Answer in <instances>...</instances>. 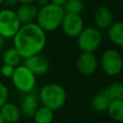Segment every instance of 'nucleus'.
I'll use <instances>...</instances> for the list:
<instances>
[{
	"label": "nucleus",
	"instance_id": "nucleus-1",
	"mask_svg": "<svg viewBox=\"0 0 123 123\" xmlns=\"http://www.w3.org/2000/svg\"><path fill=\"white\" fill-rule=\"evenodd\" d=\"M13 47L26 59L40 54L46 45V33L35 22L23 24L12 37Z\"/></svg>",
	"mask_w": 123,
	"mask_h": 123
},
{
	"label": "nucleus",
	"instance_id": "nucleus-2",
	"mask_svg": "<svg viewBox=\"0 0 123 123\" xmlns=\"http://www.w3.org/2000/svg\"><path fill=\"white\" fill-rule=\"evenodd\" d=\"M64 12L62 7L49 3L40 7L37 14V24L45 32H53L61 27Z\"/></svg>",
	"mask_w": 123,
	"mask_h": 123
},
{
	"label": "nucleus",
	"instance_id": "nucleus-3",
	"mask_svg": "<svg viewBox=\"0 0 123 123\" xmlns=\"http://www.w3.org/2000/svg\"><path fill=\"white\" fill-rule=\"evenodd\" d=\"M38 99L42 106L55 111L64 105L66 101V92L61 85L49 83L39 89Z\"/></svg>",
	"mask_w": 123,
	"mask_h": 123
},
{
	"label": "nucleus",
	"instance_id": "nucleus-4",
	"mask_svg": "<svg viewBox=\"0 0 123 123\" xmlns=\"http://www.w3.org/2000/svg\"><path fill=\"white\" fill-rule=\"evenodd\" d=\"M11 79L13 86L24 94L34 91L36 87V75L24 64H19L14 67Z\"/></svg>",
	"mask_w": 123,
	"mask_h": 123
},
{
	"label": "nucleus",
	"instance_id": "nucleus-5",
	"mask_svg": "<svg viewBox=\"0 0 123 123\" xmlns=\"http://www.w3.org/2000/svg\"><path fill=\"white\" fill-rule=\"evenodd\" d=\"M102 42V35L99 29L93 26L86 27L77 37V44L82 52L93 53Z\"/></svg>",
	"mask_w": 123,
	"mask_h": 123
},
{
	"label": "nucleus",
	"instance_id": "nucleus-6",
	"mask_svg": "<svg viewBox=\"0 0 123 123\" xmlns=\"http://www.w3.org/2000/svg\"><path fill=\"white\" fill-rule=\"evenodd\" d=\"M21 23L12 9H3L0 11V36L5 38H12L17 33Z\"/></svg>",
	"mask_w": 123,
	"mask_h": 123
},
{
	"label": "nucleus",
	"instance_id": "nucleus-7",
	"mask_svg": "<svg viewBox=\"0 0 123 123\" xmlns=\"http://www.w3.org/2000/svg\"><path fill=\"white\" fill-rule=\"evenodd\" d=\"M123 66L122 57L115 49H107L101 57V67L109 76H117L121 73Z\"/></svg>",
	"mask_w": 123,
	"mask_h": 123
},
{
	"label": "nucleus",
	"instance_id": "nucleus-8",
	"mask_svg": "<svg viewBox=\"0 0 123 123\" xmlns=\"http://www.w3.org/2000/svg\"><path fill=\"white\" fill-rule=\"evenodd\" d=\"M61 27L62 32L69 37H77L85 28L83 18L80 14L64 13Z\"/></svg>",
	"mask_w": 123,
	"mask_h": 123
},
{
	"label": "nucleus",
	"instance_id": "nucleus-9",
	"mask_svg": "<svg viewBox=\"0 0 123 123\" xmlns=\"http://www.w3.org/2000/svg\"><path fill=\"white\" fill-rule=\"evenodd\" d=\"M76 66L81 74L85 76H89L96 71L98 66V61L93 53L82 52L77 58Z\"/></svg>",
	"mask_w": 123,
	"mask_h": 123
},
{
	"label": "nucleus",
	"instance_id": "nucleus-10",
	"mask_svg": "<svg viewBox=\"0 0 123 123\" xmlns=\"http://www.w3.org/2000/svg\"><path fill=\"white\" fill-rule=\"evenodd\" d=\"M23 64L30 69L36 76L37 75H43L47 73L49 69V62L47 59L40 54L33 55L26 59H23Z\"/></svg>",
	"mask_w": 123,
	"mask_h": 123
},
{
	"label": "nucleus",
	"instance_id": "nucleus-11",
	"mask_svg": "<svg viewBox=\"0 0 123 123\" xmlns=\"http://www.w3.org/2000/svg\"><path fill=\"white\" fill-rule=\"evenodd\" d=\"M94 23L99 30H107L113 22V17L111 10L105 6L99 7L93 13Z\"/></svg>",
	"mask_w": 123,
	"mask_h": 123
},
{
	"label": "nucleus",
	"instance_id": "nucleus-12",
	"mask_svg": "<svg viewBox=\"0 0 123 123\" xmlns=\"http://www.w3.org/2000/svg\"><path fill=\"white\" fill-rule=\"evenodd\" d=\"M37 11L38 8L34 3H26V4H21L17 8L15 12L21 25H23L34 22L37 18Z\"/></svg>",
	"mask_w": 123,
	"mask_h": 123
},
{
	"label": "nucleus",
	"instance_id": "nucleus-13",
	"mask_svg": "<svg viewBox=\"0 0 123 123\" xmlns=\"http://www.w3.org/2000/svg\"><path fill=\"white\" fill-rule=\"evenodd\" d=\"M37 96L34 93V91L26 93L23 97L19 110L21 112V115H24L26 117H33L34 113L38 108V101Z\"/></svg>",
	"mask_w": 123,
	"mask_h": 123
},
{
	"label": "nucleus",
	"instance_id": "nucleus-14",
	"mask_svg": "<svg viewBox=\"0 0 123 123\" xmlns=\"http://www.w3.org/2000/svg\"><path fill=\"white\" fill-rule=\"evenodd\" d=\"M0 113L5 123H17L21 117L19 107L8 101L0 108Z\"/></svg>",
	"mask_w": 123,
	"mask_h": 123
},
{
	"label": "nucleus",
	"instance_id": "nucleus-15",
	"mask_svg": "<svg viewBox=\"0 0 123 123\" xmlns=\"http://www.w3.org/2000/svg\"><path fill=\"white\" fill-rule=\"evenodd\" d=\"M107 30L110 40L114 45L121 47L123 45V23L121 21L112 22Z\"/></svg>",
	"mask_w": 123,
	"mask_h": 123
},
{
	"label": "nucleus",
	"instance_id": "nucleus-16",
	"mask_svg": "<svg viewBox=\"0 0 123 123\" xmlns=\"http://www.w3.org/2000/svg\"><path fill=\"white\" fill-rule=\"evenodd\" d=\"M108 114L115 122L123 121V99L111 100L107 108Z\"/></svg>",
	"mask_w": 123,
	"mask_h": 123
},
{
	"label": "nucleus",
	"instance_id": "nucleus-17",
	"mask_svg": "<svg viewBox=\"0 0 123 123\" xmlns=\"http://www.w3.org/2000/svg\"><path fill=\"white\" fill-rule=\"evenodd\" d=\"M110 99L109 97L107 96V94L101 90L99 93L95 94L91 100H90V106L92 108V110H94L95 111H98V112H103V111H107V108L109 106V103H110Z\"/></svg>",
	"mask_w": 123,
	"mask_h": 123
},
{
	"label": "nucleus",
	"instance_id": "nucleus-18",
	"mask_svg": "<svg viewBox=\"0 0 123 123\" xmlns=\"http://www.w3.org/2000/svg\"><path fill=\"white\" fill-rule=\"evenodd\" d=\"M54 116V111L44 106H40L34 113L33 119L35 123H53Z\"/></svg>",
	"mask_w": 123,
	"mask_h": 123
},
{
	"label": "nucleus",
	"instance_id": "nucleus-19",
	"mask_svg": "<svg viewBox=\"0 0 123 123\" xmlns=\"http://www.w3.org/2000/svg\"><path fill=\"white\" fill-rule=\"evenodd\" d=\"M2 61L5 64H9V65L15 67L20 64V62L23 61V59L14 47H11V48H8L3 53Z\"/></svg>",
	"mask_w": 123,
	"mask_h": 123
},
{
	"label": "nucleus",
	"instance_id": "nucleus-20",
	"mask_svg": "<svg viewBox=\"0 0 123 123\" xmlns=\"http://www.w3.org/2000/svg\"><path fill=\"white\" fill-rule=\"evenodd\" d=\"M103 91L107 94L110 100L123 99V85L120 82L111 84L109 86L105 87Z\"/></svg>",
	"mask_w": 123,
	"mask_h": 123
},
{
	"label": "nucleus",
	"instance_id": "nucleus-21",
	"mask_svg": "<svg viewBox=\"0 0 123 123\" xmlns=\"http://www.w3.org/2000/svg\"><path fill=\"white\" fill-rule=\"evenodd\" d=\"M62 7L64 13L80 14L84 11L85 4L83 0H66Z\"/></svg>",
	"mask_w": 123,
	"mask_h": 123
},
{
	"label": "nucleus",
	"instance_id": "nucleus-22",
	"mask_svg": "<svg viewBox=\"0 0 123 123\" xmlns=\"http://www.w3.org/2000/svg\"><path fill=\"white\" fill-rule=\"evenodd\" d=\"M8 98H9V88L4 83L0 82V108L8 101Z\"/></svg>",
	"mask_w": 123,
	"mask_h": 123
},
{
	"label": "nucleus",
	"instance_id": "nucleus-23",
	"mask_svg": "<svg viewBox=\"0 0 123 123\" xmlns=\"http://www.w3.org/2000/svg\"><path fill=\"white\" fill-rule=\"evenodd\" d=\"M13 70H14V66H12V65L4 63L0 68V73L5 78H11L12 73H13Z\"/></svg>",
	"mask_w": 123,
	"mask_h": 123
},
{
	"label": "nucleus",
	"instance_id": "nucleus-24",
	"mask_svg": "<svg viewBox=\"0 0 123 123\" xmlns=\"http://www.w3.org/2000/svg\"><path fill=\"white\" fill-rule=\"evenodd\" d=\"M17 3H18L17 0H4L3 1V4L6 7H8V9H12L13 7L16 6Z\"/></svg>",
	"mask_w": 123,
	"mask_h": 123
},
{
	"label": "nucleus",
	"instance_id": "nucleus-25",
	"mask_svg": "<svg viewBox=\"0 0 123 123\" xmlns=\"http://www.w3.org/2000/svg\"><path fill=\"white\" fill-rule=\"evenodd\" d=\"M49 3H50V0H35L34 1V4L37 7H39V8L45 6V5L49 4Z\"/></svg>",
	"mask_w": 123,
	"mask_h": 123
},
{
	"label": "nucleus",
	"instance_id": "nucleus-26",
	"mask_svg": "<svg viewBox=\"0 0 123 123\" xmlns=\"http://www.w3.org/2000/svg\"><path fill=\"white\" fill-rule=\"evenodd\" d=\"M66 0H50V3H52V4H54V5H58V6H62L63 4H64V2H65Z\"/></svg>",
	"mask_w": 123,
	"mask_h": 123
},
{
	"label": "nucleus",
	"instance_id": "nucleus-27",
	"mask_svg": "<svg viewBox=\"0 0 123 123\" xmlns=\"http://www.w3.org/2000/svg\"><path fill=\"white\" fill-rule=\"evenodd\" d=\"M35 0H17L18 3L20 4H26V3H34Z\"/></svg>",
	"mask_w": 123,
	"mask_h": 123
},
{
	"label": "nucleus",
	"instance_id": "nucleus-28",
	"mask_svg": "<svg viewBox=\"0 0 123 123\" xmlns=\"http://www.w3.org/2000/svg\"><path fill=\"white\" fill-rule=\"evenodd\" d=\"M3 44H4V38L0 36V49L2 48V46H3Z\"/></svg>",
	"mask_w": 123,
	"mask_h": 123
},
{
	"label": "nucleus",
	"instance_id": "nucleus-29",
	"mask_svg": "<svg viewBox=\"0 0 123 123\" xmlns=\"http://www.w3.org/2000/svg\"><path fill=\"white\" fill-rule=\"evenodd\" d=\"M0 123H5V121H4V119H3L2 115H1V113H0Z\"/></svg>",
	"mask_w": 123,
	"mask_h": 123
},
{
	"label": "nucleus",
	"instance_id": "nucleus-30",
	"mask_svg": "<svg viewBox=\"0 0 123 123\" xmlns=\"http://www.w3.org/2000/svg\"><path fill=\"white\" fill-rule=\"evenodd\" d=\"M3 1L4 0H0V4H3Z\"/></svg>",
	"mask_w": 123,
	"mask_h": 123
}]
</instances>
